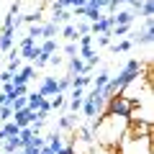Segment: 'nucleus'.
Instances as JSON below:
<instances>
[{
    "mask_svg": "<svg viewBox=\"0 0 154 154\" xmlns=\"http://www.w3.org/2000/svg\"><path fill=\"white\" fill-rule=\"evenodd\" d=\"M139 108V100L136 98H126V95H113L110 100H105V116L110 118H131L134 110Z\"/></svg>",
    "mask_w": 154,
    "mask_h": 154,
    "instance_id": "1",
    "label": "nucleus"
},
{
    "mask_svg": "<svg viewBox=\"0 0 154 154\" xmlns=\"http://www.w3.org/2000/svg\"><path fill=\"white\" fill-rule=\"evenodd\" d=\"M33 75H36V69H33V64H23L21 69H18L16 75L11 77V82H13V85H28V80H31Z\"/></svg>",
    "mask_w": 154,
    "mask_h": 154,
    "instance_id": "2",
    "label": "nucleus"
},
{
    "mask_svg": "<svg viewBox=\"0 0 154 154\" xmlns=\"http://www.w3.org/2000/svg\"><path fill=\"white\" fill-rule=\"evenodd\" d=\"M13 36H16V28L13 26L0 31V51H11L13 49Z\"/></svg>",
    "mask_w": 154,
    "mask_h": 154,
    "instance_id": "3",
    "label": "nucleus"
},
{
    "mask_svg": "<svg viewBox=\"0 0 154 154\" xmlns=\"http://www.w3.org/2000/svg\"><path fill=\"white\" fill-rule=\"evenodd\" d=\"M67 67H69V72L67 75H88V64H85L80 57H69V62H67Z\"/></svg>",
    "mask_w": 154,
    "mask_h": 154,
    "instance_id": "4",
    "label": "nucleus"
},
{
    "mask_svg": "<svg viewBox=\"0 0 154 154\" xmlns=\"http://www.w3.org/2000/svg\"><path fill=\"white\" fill-rule=\"evenodd\" d=\"M36 93L44 95V98H51V95L57 93V77H44V82H41V88H38Z\"/></svg>",
    "mask_w": 154,
    "mask_h": 154,
    "instance_id": "5",
    "label": "nucleus"
},
{
    "mask_svg": "<svg viewBox=\"0 0 154 154\" xmlns=\"http://www.w3.org/2000/svg\"><path fill=\"white\" fill-rule=\"evenodd\" d=\"M110 16H113L116 23H123V26H131V23L136 21V13L134 11H116V13H110Z\"/></svg>",
    "mask_w": 154,
    "mask_h": 154,
    "instance_id": "6",
    "label": "nucleus"
},
{
    "mask_svg": "<svg viewBox=\"0 0 154 154\" xmlns=\"http://www.w3.org/2000/svg\"><path fill=\"white\" fill-rule=\"evenodd\" d=\"M103 8H95V5H85V21L95 23V21H103Z\"/></svg>",
    "mask_w": 154,
    "mask_h": 154,
    "instance_id": "7",
    "label": "nucleus"
},
{
    "mask_svg": "<svg viewBox=\"0 0 154 154\" xmlns=\"http://www.w3.org/2000/svg\"><path fill=\"white\" fill-rule=\"evenodd\" d=\"M16 152H21V141H18V136H8L3 141V154H16Z\"/></svg>",
    "mask_w": 154,
    "mask_h": 154,
    "instance_id": "8",
    "label": "nucleus"
},
{
    "mask_svg": "<svg viewBox=\"0 0 154 154\" xmlns=\"http://www.w3.org/2000/svg\"><path fill=\"white\" fill-rule=\"evenodd\" d=\"M18 57L21 59H28V62H33L38 57V44H31V46H21L18 49Z\"/></svg>",
    "mask_w": 154,
    "mask_h": 154,
    "instance_id": "9",
    "label": "nucleus"
},
{
    "mask_svg": "<svg viewBox=\"0 0 154 154\" xmlns=\"http://www.w3.org/2000/svg\"><path fill=\"white\" fill-rule=\"evenodd\" d=\"M46 146H49L51 152L57 154V152H59L62 146H64V144H62V136H59V134H57V131H51L49 136H46Z\"/></svg>",
    "mask_w": 154,
    "mask_h": 154,
    "instance_id": "10",
    "label": "nucleus"
},
{
    "mask_svg": "<svg viewBox=\"0 0 154 154\" xmlns=\"http://www.w3.org/2000/svg\"><path fill=\"white\" fill-rule=\"evenodd\" d=\"M44 100H46L44 95H38V93H28V95H26V108H28V110H36L38 105L44 103Z\"/></svg>",
    "mask_w": 154,
    "mask_h": 154,
    "instance_id": "11",
    "label": "nucleus"
},
{
    "mask_svg": "<svg viewBox=\"0 0 154 154\" xmlns=\"http://www.w3.org/2000/svg\"><path fill=\"white\" fill-rule=\"evenodd\" d=\"M154 41V28H144V33H136L131 44H152Z\"/></svg>",
    "mask_w": 154,
    "mask_h": 154,
    "instance_id": "12",
    "label": "nucleus"
},
{
    "mask_svg": "<svg viewBox=\"0 0 154 154\" xmlns=\"http://www.w3.org/2000/svg\"><path fill=\"white\" fill-rule=\"evenodd\" d=\"M108 80H110V75H108V67H103V69H100V75H98V77H93V88H95V90H103Z\"/></svg>",
    "mask_w": 154,
    "mask_h": 154,
    "instance_id": "13",
    "label": "nucleus"
},
{
    "mask_svg": "<svg viewBox=\"0 0 154 154\" xmlns=\"http://www.w3.org/2000/svg\"><path fill=\"white\" fill-rule=\"evenodd\" d=\"M57 33H59V26L57 23H41V36L44 38H57Z\"/></svg>",
    "mask_w": 154,
    "mask_h": 154,
    "instance_id": "14",
    "label": "nucleus"
},
{
    "mask_svg": "<svg viewBox=\"0 0 154 154\" xmlns=\"http://www.w3.org/2000/svg\"><path fill=\"white\" fill-rule=\"evenodd\" d=\"M72 21V13L67 11H54V16H51V23H57V26H62V23H69Z\"/></svg>",
    "mask_w": 154,
    "mask_h": 154,
    "instance_id": "15",
    "label": "nucleus"
},
{
    "mask_svg": "<svg viewBox=\"0 0 154 154\" xmlns=\"http://www.w3.org/2000/svg\"><path fill=\"white\" fill-rule=\"evenodd\" d=\"M31 139H33V131H31V128H28V126L18 131V141H21V149L31 146Z\"/></svg>",
    "mask_w": 154,
    "mask_h": 154,
    "instance_id": "16",
    "label": "nucleus"
},
{
    "mask_svg": "<svg viewBox=\"0 0 154 154\" xmlns=\"http://www.w3.org/2000/svg\"><path fill=\"white\" fill-rule=\"evenodd\" d=\"M90 82H93L90 72H88V75H72V88H88Z\"/></svg>",
    "mask_w": 154,
    "mask_h": 154,
    "instance_id": "17",
    "label": "nucleus"
},
{
    "mask_svg": "<svg viewBox=\"0 0 154 154\" xmlns=\"http://www.w3.org/2000/svg\"><path fill=\"white\" fill-rule=\"evenodd\" d=\"M80 110H82L88 118H95V116H98V108H95V103L90 98H82V108H80Z\"/></svg>",
    "mask_w": 154,
    "mask_h": 154,
    "instance_id": "18",
    "label": "nucleus"
},
{
    "mask_svg": "<svg viewBox=\"0 0 154 154\" xmlns=\"http://www.w3.org/2000/svg\"><path fill=\"white\" fill-rule=\"evenodd\" d=\"M59 33L67 38V41H77V31H75V26H72V23H64V26L59 28Z\"/></svg>",
    "mask_w": 154,
    "mask_h": 154,
    "instance_id": "19",
    "label": "nucleus"
},
{
    "mask_svg": "<svg viewBox=\"0 0 154 154\" xmlns=\"http://www.w3.org/2000/svg\"><path fill=\"white\" fill-rule=\"evenodd\" d=\"M38 51L41 54H54L57 51V38H44V44L38 46Z\"/></svg>",
    "mask_w": 154,
    "mask_h": 154,
    "instance_id": "20",
    "label": "nucleus"
},
{
    "mask_svg": "<svg viewBox=\"0 0 154 154\" xmlns=\"http://www.w3.org/2000/svg\"><path fill=\"white\" fill-rule=\"evenodd\" d=\"M139 13H141L144 18H152V16H154V0H141V8H139Z\"/></svg>",
    "mask_w": 154,
    "mask_h": 154,
    "instance_id": "21",
    "label": "nucleus"
},
{
    "mask_svg": "<svg viewBox=\"0 0 154 154\" xmlns=\"http://www.w3.org/2000/svg\"><path fill=\"white\" fill-rule=\"evenodd\" d=\"M69 88H72V75H64V77L57 80V93H64V90H69Z\"/></svg>",
    "mask_w": 154,
    "mask_h": 154,
    "instance_id": "22",
    "label": "nucleus"
},
{
    "mask_svg": "<svg viewBox=\"0 0 154 154\" xmlns=\"http://www.w3.org/2000/svg\"><path fill=\"white\" fill-rule=\"evenodd\" d=\"M0 131L5 134V139H8V136H18V131H21V128H18L16 123H13V121H5V123H3V128H0Z\"/></svg>",
    "mask_w": 154,
    "mask_h": 154,
    "instance_id": "23",
    "label": "nucleus"
},
{
    "mask_svg": "<svg viewBox=\"0 0 154 154\" xmlns=\"http://www.w3.org/2000/svg\"><path fill=\"white\" fill-rule=\"evenodd\" d=\"M49 105H51V110H59L62 105H64V93H54L51 100H49Z\"/></svg>",
    "mask_w": 154,
    "mask_h": 154,
    "instance_id": "24",
    "label": "nucleus"
},
{
    "mask_svg": "<svg viewBox=\"0 0 154 154\" xmlns=\"http://www.w3.org/2000/svg\"><path fill=\"white\" fill-rule=\"evenodd\" d=\"M77 36H85V33H90V23L85 21V18H77V26H75Z\"/></svg>",
    "mask_w": 154,
    "mask_h": 154,
    "instance_id": "25",
    "label": "nucleus"
},
{
    "mask_svg": "<svg viewBox=\"0 0 154 154\" xmlns=\"http://www.w3.org/2000/svg\"><path fill=\"white\" fill-rule=\"evenodd\" d=\"M131 41H118V44H113V46H110V51H113V54H123V51H128V49H131Z\"/></svg>",
    "mask_w": 154,
    "mask_h": 154,
    "instance_id": "26",
    "label": "nucleus"
},
{
    "mask_svg": "<svg viewBox=\"0 0 154 154\" xmlns=\"http://www.w3.org/2000/svg\"><path fill=\"white\" fill-rule=\"evenodd\" d=\"M23 67V62H21V57H13L11 62H8V72H11V75H16L18 69H21Z\"/></svg>",
    "mask_w": 154,
    "mask_h": 154,
    "instance_id": "27",
    "label": "nucleus"
},
{
    "mask_svg": "<svg viewBox=\"0 0 154 154\" xmlns=\"http://www.w3.org/2000/svg\"><path fill=\"white\" fill-rule=\"evenodd\" d=\"M26 36H31L33 41H36V38H41V23H31V28H28Z\"/></svg>",
    "mask_w": 154,
    "mask_h": 154,
    "instance_id": "28",
    "label": "nucleus"
},
{
    "mask_svg": "<svg viewBox=\"0 0 154 154\" xmlns=\"http://www.w3.org/2000/svg\"><path fill=\"white\" fill-rule=\"evenodd\" d=\"M80 139H82V141H85V144H90V141H93V139H95V134H93V131H90V128H88V126H82V128H80Z\"/></svg>",
    "mask_w": 154,
    "mask_h": 154,
    "instance_id": "29",
    "label": "nucleus"
},
{
    "mask_svg": "<svg viewBox=\"0 0 154 154\" xmlns=\"http://www.w3.org/2000/svg\"><path fill=\"white\" fill-rule=\"evenodd\" d=\"M21 21L23 23H38V21H41V13L33 11V13H28V16H21Z\"/></svg>",
    "mask_w": 154,
    "mask_h": 154,
    "instance_id": "30",
    "label": "nucleus"
},
{
    "mask_svg": "<svg viewBox=\"0 0 154 154\" xmlns=\"http://www.w3.org/2000/svg\"><path fill=\"white\" fill-rule=\"evenodd\" d=\"M95 36L93 33H85V36H80V49H88V46H93Z\"/></svg>",
    "mask_w": 154,
    "mask_h": 154,
    "instance_id": "31",
    "label": "nucleus"
},
{
    "mask_svg": "<svg viewBox=\"0 0 154 154\" xmlns=\"http://www.w3.org/2000/svg\"><path fill=\"white\" fill-rule=\"evenodd\" d=\"M75 118L77 116H64V118H59V128H72L75 126Z\"/></svg>",
    "mask_w": 154,
    "mask_h": 154,
    "instance_id": "32",
    "label": "nucleus"
},
{
    "mask_svg": "<svg viewBox=\"0 0 154 154\" xmlns=\"http://www.w3.org/2000/svg\"><path fill=\"white\" fill-rule=\"evenodd\" d=\"M110 38H113L110 31L108 33H100V36H98V46H110Z\"/></svg>",
    "mask_w": 154,
    "mask_h": 154,
    "instance_id": "33",
    "label": "nucleus"
},
{
    "mask_svg": "<svg viewBox=\"0 0 154 154\" xmlns=\"http://www.w3.org/2000/svg\"><path fill=\"white\" fill-rule=\"evenodd\" d=\"M64 54L67 57H77V44H75V41H69V44L64 46Z\"/></svg>",
    "mask_w": 154,
    "mask_h": 154,
    "instance_id": "34",
    "label": "nucleus"
},
{
    "mask_svg": "<svg viewBox=\"0 0 154 154\" xmlns=\"http://www.w3.org/2000/svg\"><path fill=\"white\" fill-rule=\"evenodd\" d=\"M80 108H82V100H80V98H72L69 100V110H72V113H77Z\"/></svg>",
    "mask_w": 154,
    "mask_h": 154,
    "instance_id": "35",
    "label": "nucleus"
},
{
    "mask_svg": "<svg viewBox=\"0 0 154 154\" xmlns=\"http://www.w3.org/2000/svg\"><path fill=\"white\" fill-rule=\"evenodd\" d=\"M123 3H128L134 13H139V8H141V0H123Z\"/></svg>",
    "mask_w": 154,
    "mask_h": 154,
    "instance_id": "36",
    "label": "nucleus"
},
{
    "mask_svg": "<svg viewBox=\"0 0 154 154\" xmlns=\"http://www.w3.org/2000/svg\"><path fill=\"white\" fill-rule=\"evenodd\" d=\"M69 98H80V100H82V98H85L82 88H72V95H69Z\"/></svg>",
    "mask_w": 154,
    "mask_h": 154,
    "instance_id": "37",
    "label": "nucleus"
},
{
    "mask_svg": "<svg viewBox=\"0 0 154 154\" xmlns=\"http://www.w3.org/2000/svg\"><path fill=\"white\" fill-rule=\"evenodd\" d=\"M49 64H62V57H57V51H54V54H49Z\"/></svg>",
    "mask_w": 154,
    "mask_h": 154,
    "instance_id": "38",
    "label": "nucleus"
},
{
    "mask_svg": "<svg viewBox=\"0 0 154 154\" xmlns=\"http://www.w3.org/2000/svg\"><path fill=\"white\" fill-rule=\"evenodd\" d=\"M11 77H13V75H11L8 69H5V72H0V85H3V82H11Z\"/></svg>",
    "mask_w": 154,
    "mask_h": 154,
    "instance_id": "39",
    "label": "nucleus"
},
{
    "mask_svg": "<svg viewBox=\"0 0 154 154\" xmlns=\"http://www.w3.org/2000/svg\"><path fill=\"white\" fill-rule=\"evenodd\" d=\"M85 5V0H67V8H80Z\"/></svg>",
    "mask_w": 154,
    "mask_h": 154,
    "instance_id": "40",
    "label": "nucleus"
},
{
    "mask_svg": "<svg viewBox=\"0 0 154 154\" xmlns=\"http://www.w3.org/2000/svg\"><path fill=\"white\" fill-rule=\"evenodd\" d=\"M18 11H21V0H16V3L11 5V11H8V13H13V16H18Z\"/></svg>",
    "mask_w": 154,
    "mask_h": 154,
    "instance_id": "41",
    "label": "nucleus"
},
{
    "mask_svg": "<svg viewBox=\"0 0 154 154\" xmlns=\"http://www.w3.org/2000/svg\"><path fill=\"white\" fill-rule=\"evenodd\" d=\"M31 44H36L31 36H23V38H21V46H31Z\"/></svg>",
    "mask_w": 154,
    "mask_h": 154,
    "instance_id": "42",
    "label": "nucleus"
},
{
    "mask_svg": "<svg viewBox=\"0 0 154 154\" xmlns=\"http://www.w3.org/2000/svg\"><path fill=\"white\" fill-rule=\"evenodd\" d=\"M21 152H23V154H38V149H36V146H26V149H21Z\"/></svg>",
    "mask_w": 154,
    "mask_h": 154,
    "instance_id": "43",
    "label": "nucleus"
},
{
    "mask_svg": "<svg viewBox=\"0 0 154 154\" xmlns=\"http://www.w3.org/2000/svg\"><path fill=\"white\" fill-rule=\"evenodd\" d=\"M3 105H8V95L5 93H0V108H3Z\"/></svg>",
    "mask_w": 154,
    "mask_h": 154,
    "instance_id": "44",
    "label": "nucleus"
},
{
    "mask_svg": "<svg viewBox=\"0 0 154 154\" xmlns=\"http://www.w3.org/2000/svg\"><path fill=\"white\" fill-rule=\"evenodd\" d=\"M85 5H95V8H100V0H85Z\"/></svg>",
    "mask_w": 154,
    "mask_h": 154,
    "instance_id": "45",
    "label": "nucleus"
},
{
    "mask_svg": "<svg viewBox=\"0 0 154 154\" xmlns=\"http://www.w3.org/2000/svg\"><path fill=\"white\" fill-rule=\"evenodd\" d=\"M38 154H54V152H51L49 146H41V149H38Z\"/></svg>",
    "mask_w": 154,
    "mask_h": 154,
    "instance_id": "46",
    "label": "nucleus"
},
{
    "mask_svg": "<svg viewBox=\"0 0 154 154\" xmlns=\"http://www.w3.org/2000/svg\"><path fill=\"white\" fill-rule=\"evenodd\" d=\"M105 154H118V152H105Z\"/></svg>",
    "mask_w": 154,
    "mask_h": 154,
    "instance_id": "47",
    "label": "nucleus"
},
{
    "mask_svg": "<svg viewBox=\"0 0 154 154\" xmlns=\"http://www.w3.org/2000/svg\"><path fill=\"white\" fill-rule=\"evenodd\" d=\"M18 154H23V152H18Z\"/></svg>",
    "mask_w": 154,
    "mask_h": 154,
    "instance_id": "48",
    "label": "nucleus"
},
{
    "mask_svg": "<svg viewBox=\"0 0 154 154\" xmlns=\"http://www.w3.org/2000/svg\"><path fill=\"white\" fill-rule=\"evenodd\" d=\"M0 54H3V51H0Z\"/></svg>",
    "mask_w": 154,
    "mask_h": 154,
    "instance_id": "49",
    "label": "nucleus"
}]
</instances>
